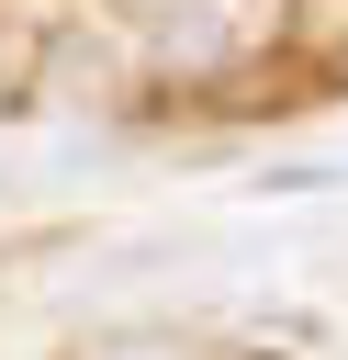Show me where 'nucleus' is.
<instances>
[{"mask_svg": "<svg viewBox=\"0 0 348 360\" xmlns=\"http://www.w3.org/2000/svg\"><path fill=\"white\" fill-rule=\"evenodd\" d=\"M112 360H157V349H112Z\"/></svg>", "mask_w": 348, "mask_h": 360, "instance_id": "nucleus-1", "label": "nucleus"}]
</instances>
